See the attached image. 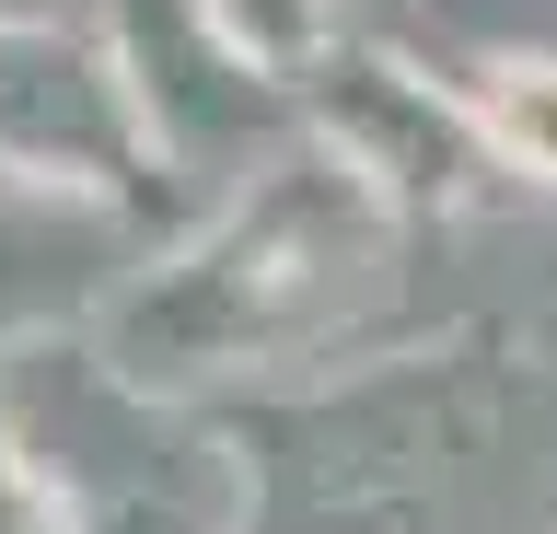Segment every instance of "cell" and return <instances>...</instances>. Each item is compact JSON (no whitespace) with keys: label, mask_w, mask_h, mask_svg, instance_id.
<instances>
[{"label":"cell","mask_w":557,"mask_h":534,"mask_svg":"<svg viewBox=\"0 0 557 534\" xmlns=\"http://www.w3.org/2000/svg\"><path fill=\"white\" fill-rule=\"evenodd\" d=\"M487 128H499L534 175H557V71H499L487 82Z\"/></svg>","instance_id":"1"}]
</instances>
